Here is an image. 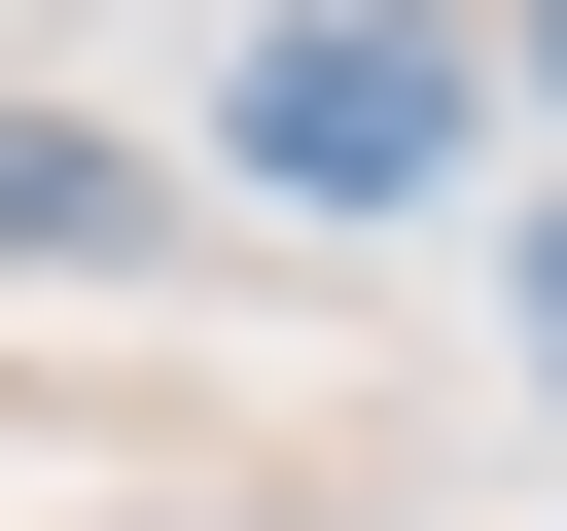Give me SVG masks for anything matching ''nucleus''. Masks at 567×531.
<instances>
[{
    "label": "nucleus",
    "mask_w": 567,
    "mask_h": 531,
    "mask_svg": "<svg viewBox=\"0 0 567 531\" xmlns=\"http://www.w3.org/2000/svg\"><path fill=\"white\" fill-rule=\"evenodd\" d=\"M213 142H248V212H390V177L461 142V35H425V0H284Z\"/></svg>",
    "instance_id": "f257e3e1"
},
{
    "label": "nucleus",
    "mask_w": 567,
    "mask_h": 531,
    "mask_svg": "<svg viewBox=\"0 0 567 531\" xmlns=\"http://www.w3.org/2000/svg\"><path fill=\"white\" fill-rule=\"evenodd\" d=\"M0 248H142V177H106L71 106H0Z\"/></svg>",
    "instance_id": "f03ea898"
},
{
    "label": "nucleus",
    "mask_w": 567,
    "mask_h": 531,
    "mask_svg": "<svg viewBox=\"0 0 567 531\" xmlns=\"http://www.w3.org/2000/svg\"><path fill=\"white\" fill-rule=\"evenodd\" d=\"M532 71H567V0H532Z\"/></svg>",
    "instance_id": "7ed1b4c3"
}]
</instances>
